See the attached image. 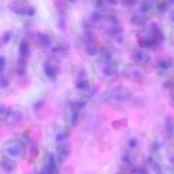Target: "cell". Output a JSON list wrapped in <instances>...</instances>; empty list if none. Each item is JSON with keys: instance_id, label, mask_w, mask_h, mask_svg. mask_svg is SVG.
I'll return each instance as SVG.
<instances>
[{"instance_id": "obj_9", "label": "cell", "mask_w": 174, "mask_h": 174, "mask_svg": "<svg viewBox=\"0 0 174 174\" xmlns=\"http://www.w3.org/2000/svg\"><path fill=\"white\" fill-rule=\"evenodd\" d=\"M131 22L133 25L140 26L144 24L146 22V20L142 15L136 14L131 16Z\"/></svg>"}, {"instance_id": "obj_16", "label": "cell", "mask_w": 174, "mask_h": 174, "mask_svg": "<svg viewBox=\"0 0 174 174\" xmlns=\"http://www.w3.org/2000/svg\"><path fill=\"white\" fill-rule=\"evenodd\" d=\"M5 64V60L4 57H0V73L4 70Z\"/></svg>"}, {"instance_id": "obj_4", "label": "cell", "mask_w": 174, "mask_h": 174, "mask_svg": "<svg viewBox=\"0 0 174 174\" xmlns=\"http://www.w3.org/2000/svg\"><path fill=\"white\" fill-rule=\"evenodd\" d=\"M153 6V3L151 1H143L136 6V10L139 14L142 15L151 11Z\"/></svg>"}, {"instance_id": "obj_6", "label": "cell", "mask_w": 174, "mask_h": 174, "mask_svg": "<svg viewBox=\"0 0 174 174\" xmlns=\"http://www.w3.org/2000/svg\"><path fill=\"white\" fill-rule=\"evenodd\" d=\"M1 165L2 168L8 173L13 172L16 168L15 162L5 158H3Z\"/></svg>"}, {"instance_id": "obj_24", "label": "cell", "mask_w": 174, "mask_h": 174, "mask_svg": "<svg viewBox=\"0 0 174 174\" xmlns=\"http://www.w3.org/2000/svg\"><path fill=\"white\" fill-rule=\"evenodd\" d=\"M87 86V84L86 83H84L83 82L77 84L78 87L81 89L86 88Z\"/></svg>"}, {"instance_id": "obj_2", "label": "cell", "mask_w": 174, "mask_h": 174, "mask_svg": "<svg viewBox=\"0 0 174 174\" xmlns=\"http://www.w3.org/2000/svg\"><path fill=\"white\" fill-rule=\"evenodd\" d=\"M23 118V113L19 110H13L12 108L7 110L5 119L8 124L16 125L22 122Z\"/></svg>"}, {"instance_id": "obj_13", "label": "cell", "mask_w": 174, "mask_h": 174, "mask_svg": "<svg viewBox=\"0 0 174 174\" xmlns=\"http://www.w3.org/2000/svg\"><path fill=\"white\" fill-rule=\"evenodd\" d=\"M108 22L109 28L117 27L118 23V20L117 16L110 15L108 17Z\"/></svg>"}, {"instance_id": "obj_12", "label": "cell", "mask_w": 174, "mask_h": 174, "mask_svg": "<svg viewBox=\"0 0 174 174\" xmlns=\"http://www.w3.org/2000/svg\"><path fill=\"white\" fill-rule=\"evenodd\" d=\"M57 158H62V159L67 157L70 155V151L69 149L66 147H61L57 151Z\"/></svg>"}, {"instance_id": "obj_7", "label": "cell", "mask_w": 174, "mask_h": 174, "mask_svg": "<svg viewBox=\"0 0 174 174\" xmlns=\"http://www.w3.org/2000/svg\"><path fill=\"white\" fill-rule=\"evenodd\" d=\"M132 57L136 62L143 63L146 59V54L144 50L140 49H136L132 53Z\"/></svg>"}, {"instance_id": "obj_10", "label": "cell", "mask_w": 174, "mask_h": 174, "mask_svg": "<svg viewBox=\"0 0 174 174\" xmlns=\"http://www.w3.org/2000/svg\"><path fill=\"white\" fill-rule=\"evenodd\" d=\"M131 75L134 78H138L143 74V70L141 68L138 66L132 67L129 70Z\"/></svg>"}, {"instance_id": "obj_30", "label": "cell", "mask_w": 174, "mask_h": 174, "mask_svg": "<svg viewBox=\"0 0 174 174\" xmlns=\"http://www.w3.org/2000/svg\"><path fill=\"white\" fill-rule=\"evenodd\" d=\"M117 174H121L120 173H117Z\"/></svg>"}, {"instance_id": "obj_5", "label": "cell", "mask_w": 174, "mask_h": 174, "mask_svg": "<svg viewBox=\"0 0 174 174\" xmlns=\"http://www.w3.org/2000/svg\"><path fill=\"white\" fill-rule=\"evenodd\" d=\"M112 37V42L115 46L120 48L125 45L126 38L124 34L121 32L115 34Z\"/></svg>"}, {"instance_id": "obj_8", "label": "cell", "mask_w": 174, "mask_h": 174, "mask_svg": "<svg viewBox=\"0 0 174 174\" xmlns=\"http://www.w3.org/2000/svg\"><path fill=\"white\" fill-rule=\"evenodd\" d=\"M102 64V71L104 75L108 77H113L116 74L114 68L107 64Z\"/></svg>"}, {"instance_id": "obj_17", "label": "cell", "mask_w": 174, "mask_h": 174, "mask_svg": "<svg viewBox=\"0 0 174 174\" xmlns=\"http://www.w3.org/2000/svg\"><path fill=\"white\" fill-rule=\"evenodd\" d=\"M115 98L116 100L118 101H122L124 98V95L121 92H118L116 94Z\"/></svg>"}, {"instance_id": "obj_19", "label": "cell", "mask_w": 174, "mask_h": 174, "mask_svg": "<svg viewBox=\"0 0 174 174\" xmlns=\"http://www.w3.org/2000/svg\"><path fill=\"white\" fill-rule=\"evenodd\" d=\"M137 142L135 139H132L130 140L129 142V146L131 148H134L137 145Z\"/></svg>"}, {"instance_id": "obj_3", "label": "cell", "mask_w": 174, "mask_h": 174, "mask_svg": "<svg viewBox=\"0 0 174 174\" xmlns=\"http://www.w3.org/2000/svg\"><path fill=\"white\" fill-rule=\"evenodd\" d=\"M43 172L45 174H58L55 157L53 153L50 155L49 162Z\"/></svg>"}, {"instance_id": "obj_25", "label": "cell", "mask_w": 174, "mask_h": 174, "mask_svg": "<svg viewBox=\"0 0 174 174\" xmlns=\"http://www.w3.org/2000/svg\"><path fill=\"white\" fill-rule=\"evenodd\" d=\"M140 174H149L148 172L146 170L143 168H142L140 170Z\"/></svg>"}, {"instance_id": "obj_26", "label": "cell", "mask_w": 174, "mask_h": 174, "mask_svg": "<svg viewBox=\"0 0 174 174\" xmlns=\"http://www.w3.org/2000/svg\"><path fill=\"white\" fill-rule=\"evenodd\" d=\"M78 105L80 108H83L85 107L86 104L83 102H80L78 104Z\"/></svg>"}, {"instance_id": "obj_11", "label": "cell", "mask_w": 174, "mask_h": 174, "mask_svg": "<svg viewBox=\"0 0 174 174\" xmlns=\"http://www.w3.org/2000/svg\"><path fill=\"white\" fill-rule=\"evenodd\" d=\"M158 66L160 69L165 71L169 70L170 68V64L168 61L164 59L159 61Z\"/></svg>"}, {"instance_id": "obj_27", "label": "cell", "mask_w": 174, "mask_h": 174, "mask_svg": "<svg viewBox=\"0 0 174 174\" xmlns=\"http://www.w3.org/2000/svg\"><path fill=\"white\" fill-rule=\"evenodd\" d=\"M153 158L151 156H148V161L149 163H152L153 162Z\"/></svg>"}, {"instance_id": "obj_20", "label": "cell", "mask_w": 174, "mask_h": 174, "mask_svg": "<svg viewBox=\"0 0 174 174\" xmlns=\"http://www.w3.org/2000/svg\"><path fill=\"white\" fill-rule=\"evenodd\" d=\"M67 137L66 134H60L58 135L56 137V140L57 141H61L66 139Z\"/></svg>"}, {"instance_id": "obj_22", "label": "cell", "mask_w": 174, "mask_h": 174, "mask_svg": "<svg viewBox=\"0 0 174 174\" xmlns=\"http://www.w3.org/2000/svg\"><path fill=\"white\" fill-rule=\"evenodd\" d=\"M122 161L125 163H129L131 161V159L127 156H124L122 157Z\"/></svg>"}, {"instance_id": "obj_14", "label": "cell", "mask_w": 174, "mask_h": 174, "mask_svg": "<svg viewBox=\"0 0 174 174\" xmlns=\"http://www.w3.org/2000/svg\"><path fill=\"white\" fill-rule=\"evenodd\" d=\"M19 52L21 57H23L26 55L28 50V46L27 43L22 42L19 46Z\"/></svg>"}, {"instance_id": "obj_29", "label": "cell", "mask_w": 174, "mask_h": 174, "mask_svg": "<svg viewBox=\"0 0 174 174\" xmlns=\"http://www.w3.org/2000/svg\"><path fill=\"white\" fill-rule=\"evenodd\" d=\"M37 174H45V172H44L43 171L40 172L39 173Z\"/></svg>"}, {"instance_id": "obj_21", "label": "cell", "mask_w": 174, "mask_h": 174, "mask_svg": "<svg viewBox=\"0 0 174 174\" xmlns=\"http://www.w3.org/2000/svg\"><path fill=\"white\" fill-rule=\"evenodd\" d=\"M0 83L1 85V86L3 87H8L9 85V82L8 80H7L5 78H2L1 80V82Z\"/></svg>"}, {"instance_id": "obj_1", "label": "cell", "mask_w": 174, "mask_h": 174, "mask_svg": "<svg viewBox=\"0 0 174 174\" xmlns=\"http://www.w3.org/2000/svg\"><path fill=\"white\" fill-rule=\"evenodd\" d=\"M1 153L3 158L15 162L19 161L25 157L26 146L25 143L20 139H10L2 145Z\"/></svg>"}, {"instance_id": "obj_28", "label": "cell", "mask_w": 174, "mask_h": 174, "mask_svg": "<svg viewBox=\"0 0 174 174\" xmlns=\"http://www.w3.org/2000/svg\"><path fill=\"white\" fill-rule=\"evenodd\" d=\"M27 13L29 15H32L33 13V10L32 9H29L27 11Z\"/></svg>"}, {"instance_id": "obj_18", "label": "cell", "mask_w": 174, "mask_h": 174, "mask_svg": "<svg viewBox=\"0 0 174 174\" xmlns=\"http://www.w3.org/2000/svg\"><path fill=\"white\" fill-rule=\"evenodd\" d=\"M10 39H11V36L8 33H5L3 36L2 40L5 43L9 42Z\"/></svg>"}, {"instance_id": "obj_15", "label": "cell", "mask_w": 174, "mask_h": 174, "mask_svg": "<svg viewBox=\"0 0 174 174\" xmlns=\"http://www.w3.org/2000/svg\"><path fill=\"white\" fill-rule=\"evenodd\" d=\"M104 57L107 60L111 61L114 59V54L111 50L108 49L105 51Z\"/></svg>"}, {"instance_id": "obj_23", "label": "cell", "mask_w": 174, "mask_h": 174, "mask_svg": "<svg viewBox=\"0 0 174 174\" xmlns=\"http://www.w3.org/2000/svg\"><path fill=\"white\" fill-rule=\"evenodd\" d=\"M154 168L156 172H157L158 173H160L161 172V167L157 163H155L154 165Z\"/></svg>"}]
</instances>
